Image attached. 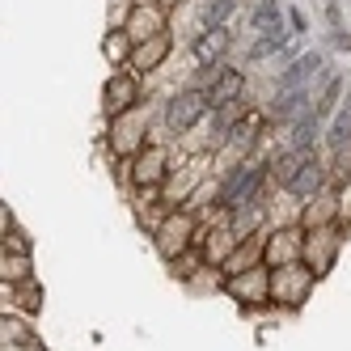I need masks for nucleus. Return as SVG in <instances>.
<instances>
[{
    "label": "nucleus",
    "instance_id": "f03ea898",
    "mask_svg": "<svg viewBox=\"0 0 351 351\" xmlns=\"http://www.w3.org/2000/svg\"><path fill=\"white\" fill-rule=\"evenodd\" d=\"M263 182V169H254V165H245V169H237L233 178H229V186L220 191V204L224 208H241L250 195H254V186Z\"/></svg>",
    "mask_w": 351,
    "mask_h": 351
},
{
    "label": "nucleus",
    "instance_id": "39448f33",
    "mask_svg": "<svg viewBox=\"0 0 351 351\" xmlns=\"http://www.w3.org/2000/svg\"><path fill=\"white\" fill-rule=\"evenodd\" d=\"M254 30H263V34H284V13H280L275 0H267V5L254 9Z\"/></svg>",
    "mask_w": 351,
    "mask_h": 351
},
{
    "label": "nucleus",
    "instance_id": "7ed1b4c3",
    "mask_svg": "<svg viewBox=\"0 0 351 351\" xmlns=\"http://www.w3.org/2000/svg\"><path fill=\"white\" fill-rule=\"evenodd\" d=\"M322 64H326V60H322L317 51L300 56V60H296V64H292V68L284 72V77H280V89H305V85H309V81L317 77V72H322Z\"/></svg>",
    "mask_w": 351,
    "mask_h": 351
},
{
    "label": "nucleus",
    "instance_id": "0eeeda50",
    "mask_svg": "<svg viewBox=\"0 0 351 351\" xmlns=\"http://www.w3.org/2000/svg\"><path fill=\"white\" fill-rule=\"evenodd\" d=\"M317 186H322V169H317V161L309 157L305 165H300V173L292 178V186H288V191H292V195H313Z\"/></svg>",
    "mask_w": 351,
    "mask_h": 351
},
{
    "label": "nucleus",
    "instance_id": "6e6552de",
    "mask_svg": "<svg viewBox=\"0 0 351 351\" xmlns=\"http://www.w3.org/2000/svg\"><path fill=\"white\" fill-rule=\"evenodd\" d=\"M317 119H322V114H317L313 106L296 119V128H292V144H296V148H309V144H313V136H317Z\"/></svg>",
    "mask_w": 351,
    "mask_h": 351
},
{
    "label": "nucleus",
    "instance_id": "ddd939ff",
    "mask_svg": "<svg viewBox=\"0 0 351 351\" xmlns=\"http://www.w3.org/2000/svg\"><path fill=\"white\" fill-rule=\"evenodd\" d=\"M284 38H288V34H267L263 43H254V51H250V56L263 60V56H271V51H275V47H284Z\"/></svg>",
    "mask_w": 351,
    "mask_h": 351
},
{
    "label": "nucleus",
    "instance_id": "9d476101",
    "mask_svg": "<svg viewBox=\"0 0 351 351\" xmlns=\"http://www.w3.org/2000/svg\"><path fill=\"white\" fill-rule=\"evenodd\" d=\"M347 140H351V102H347V106L335 114V123H330V144H335V148H343Z\"/></svg>",
    "mask_w": 351,
    "mask_h": 351
},
{
    "label": "nucleus",
    "instance_id": "20e7f679",
    "mask_svg": "<svg viewBox=\"0 0 351 351\" xmlns=\"http://www.w3.org/2000/svg\"><path fill=\"white\" fill-rule=\"evenodd\" d=\"M245 89V77H241V72H220V77H216V85H212V106H229V102H237V93Z\"/></svg>",
    "mask_w": 351,
    "mask_h": 351
},
{
    "label": "nucleus",
    "instance_id": "f257e3e1",
    "mask_svg": "<svg viewBox=\"0 0 351 351\" xmlns=\"http://www.w3.org/2000/svg\"><path fill=\"white\" fill-rule=\"evenodd\" d=\"M208 106H212V97L199 93V89H191V93H182V97H173V102H169V128H173V132L195 128V123L208 114Z\"/></svg>",
    "mask_w": 351,
    "mask_h": 351
},
{
    "label": "nucleus",
    "instance_id": "9b49d317",
    "mask_svg": "<svg viewBox=\"0 0 351 351\" xmlns=\"http://www.w3.org/2000/svg\"><path fill=\"white\" fill-rule=\"evenodd\" d=\"M229 9H233V0H216V5H208V13H204V26L208 30H216L224 17H229Z\"/></svg>",
    "mask_w": 351,
    "mask_h": 351
},
{
    "label": "nucleus",
    "instance_id": "f8f14e48",
    "mask_svg": "<svg viewBox=\"0 0 351 351\" xmlns=\"http://www.w3.org/2000/svg\"><path fill=\"white\" fill-rule=\"evenodd\" d=\"M161 56H165V38H157L153 47H148V51H140V56H136V68H140V72H144V68H153Z\"/></svg>",
    "mask_w": 351,
    "mask_h": 351
},
{
    "label": "nucleus",
    "instance_id": "1a4fd4ad",
    "mask_svg": "<svg viewBox=\"0 0 351 351\" xmlns=\"http://www.w3.org/2000/svg\"><path fill=\"white\" fill-rule=\"evenodd\" d=\"M305 161H309V153H305V148H296V153L280 157V161H275V178H280L284 186H292V178L300 173V165H305Z\"/></svg>",
    "mask_w": 351,
    "mask_h": 351
},
{
    "label": "nucleus",
    "instance_id": "423d86ee",
    "mask_svg": "<svg viewBox=\"0 0 351 351\" xmlns=\"http://www.w3.org/2000/svg\"><path fill=\"white\" fill-rule=\"evenodd\" d=\"M224 47H229V30H220V26H216V30H208L204 38H199V43H195V56H199V60H204V64H208V60H216V56H224Z\"/></svg>",
    "mask_w": 351,
    "mask_h": 351
}]
</instances>
